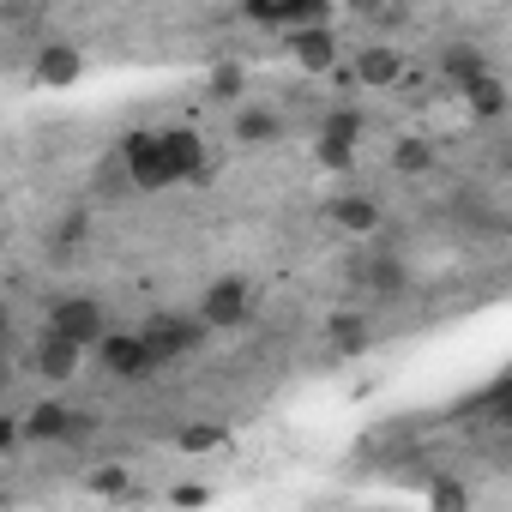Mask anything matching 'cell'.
I'll return each instance as SVG.
<instances>
[{
  "label": "cell",
  "mask_w": 512,
  "mask_h": 512,
  "mask_svg": "<svg viewBox=\"0 0 512 512\" xmlns=\"http://www.w3.org/2000/svg\"><path fill=\"white\" fill-rule=\"evenodd\" d=\"M139 338H145V350L157 356V368H175L181 356H193V350H205V338H211V326H205L199 314H151V320L139 326Z\"/></svg>",
  "instance_id": "6da1fadb"
},
{
  "label": "cell",
  "mask_w": 512,
  "mask_h": 512,
  "mask_svg": "<svg viewBox=\"0 0 512 512\" xmlns=\"http://www.w3.org/2000/svg\"><path fill=\"white\" fill-rule=\"evenodd\" d=\"M115 163H121L127 187H139V193H163V187H175V175H169L163 145H157V133H151V127L127 133V139H121V151H115Z\"/></svg>",
  "instance_id": "7a4b0ae2"
},
{
  "label": "cell",
  "mask_w": 512,
  "mask_h": 512,
  "mask_svg": "<svg viewBox=\"0 0 512 512\" xmlns=\"http://www.w3.org/2000/svg\"><path fill=\"white\" fill-rule=\"evenodd\" d=\"M91 356H97V368H103L109 380H127V386H139V380L157 374V356L145 350L139 332H103V338L91 344Z\"/></svg>",
  "instance_id": "3957f363"
},
{
  "label": "cell",
  "mask_w": 512,
  "mask_h": 512,
  "mask_svg": "<svg viewBox=\"0 0 512 512\" xmlns=\"http://www.w3.org/2000/svg\"><path fill=\"white\" fill-rule=\"evenodd\" d=\"M43 326H49V332H61V338H73L79 350H91V344L109 332V314H103V302H97V296H55V302H49V314H43Z\"/></svg>",
  "instance_id": "277c9868"
},
{
  "label": "cell",
  "mask_w": 512,
  "mask_h": 512,
  "mask_svg": "<svg viewBox=\"0 0 512 512\" xmlns=\"http://www.w3.org/2000/svg\"><path fill=\"white\" fill-rule=\"evenodd\" d=\"M332 0H241V19L260 31H296V25H326Z\"/></svg>",
  "instance_id": "5b68a950"
},
{
  "label": "cell",
  "mask_w": 512,
  "mask_h": 512,
  "mask_svg": "<svg viewBox=\"0 0 512 512\" xmlns=\"http://www.w3.org/2000/svg\"><path fill=\"white\" fill-rule=\"evenodd\" d=\"M247 314H253V296H247L241 278H217V284L199 296V320H205L211 332H235V326H247Z\"/></svg>",
  "instance_id": "8992f818"
},
{
  "label": "cell",
  "mask_w": 512,
  "mask_h": 512,
  "mask_svg": "<svg viewBox=\"0 0 512 512\" xmlns=\"http://www.w3.org/2000/svg\"><path fill=\"white\" fill-rule=\"evenodd\" d=\"M290 37V61L308 73V79H326L332 67H338V31H326V25H296V31H284Z\"/></svg>",
  "instance_id": "52a82bcc"
},
{
  "label": "cell",
  "mask_w": 512,
  "mask_h": 512,
  "mask_svg": "<svg viewBox=\"0 0 512 512\" xmlns=\"http://www.w3.org/2000/svg\"><path fill=\"white\" fill-rule=\"evenodd\" d=\"M31 79L49 85V91L79 85V79H85V49H73V43H43V49L31 55Z\"/></svg>",
  "instance_id": "ba28073f"
},
{
  "label": "cell",
  "mask_w": 512,
  "mask_h": 512,
  "mask_svg": "<svg viewBox=\"0 0 512 512\" xmlns=\"http://www.w3.org/2000/svg\"><path fill=\"white\" fill-rule=\"evenodd\" d=\"M157 145L175 181H205V139L193 127H157Z\"/></svg>",
  "instance_id": "9c48e42d"
},
{
  "label": "cell",
  "mask_w": 512,
  "mask_h": 512,
  "mask_svg": "<svg viewBox=\"0 0 512 512\" xmlns=\"http://www.w3.org/2000/svg\"><path fill=\"white\" fill-rule=\"evenodd\" d=\"M79 362H85V350L73 344V338H61V332H37V344H31V374H43V380H73L79 374Z\"/></svg>",
  "instance_id": "30bf717a"
},
{
  "label": "cell",
  "mask_w": 512,
  "mask_h": 512,
  "mask_svg": "<svg viewBox=\"0 0 512 512\" xmlns=\"http://www.w3.org/2000/svg\"><path fill=\"white\" fill-rule=\"evenodd\" d=\"M19 440H37V446H67L73 440V404H61V398H43V404H31V416L19 422Z\"/></svg>",
  "instance_id": "8fae6325"
},
{
  "label": "cell",
  "mask_w": 512,
  "mask_h": 512,
  "mask_svg": "<svg viewBox=\"0 0 512 512\" xmlns=\"http://www.w3.org/2000/svg\"><path fill=\"white\" fill-rule=\"evenodd\" d=\"M350 278H356L368 296H404V290H410V272H404L398 253H368V260H356Z\"/></svg>",
  "instance_id": "7c38bea8"
},
{
  "label": "cell",
  "mask_w": 512,
  "mask_h": 512,
  "mask_svg": "<svg viewBox=\"0 0 512 512\" xmlns=\"http://www.w3.org/2000/svg\"><path fill=\"white\" fill-rule=\"evenodd\" d=\"M326 223H338L344 235H374V229H380V199H368V193H338V199L326 205Z\"/></svg>",
  "instance_id": "4fadbf2b"
},
{
  "label": "cell",
  "mask_w": 512,
  "mask_h": 512,
  "mask_svg": "<svg viewBox=\"0 0 512 512\" xmlns=\"http://www.w3.org/2000/svg\"><path fill=\"white\" fill-rule=\"evenodd\" d=\"M326 344H332L338 356H368V344H374V326H368V314H356V308H338V314L326 320Z\"/></svg>",
  "instance_id": "5bb4252c"
},
{
  "label": "cell",
  "mask_w": 512,
  "mask_h": 512,
  "mask_svg": "<svg viewBox=\"0 0 512 512\" xmlns=\"http://www.w3.org/2000/svg\"><path fill=\"white\" fill-rule=\"evenodd\" d=\"M356 79H362L368 91L398 85V79H404V55H398V49H386V43H368V49L356 55Z\"/></svg>",
  "instance_id": "9a60e30c"
},
{
  "label": "cell",
  "mask_w": 512,
  "mask_h": 512,
  "mask_svg": "<svg viewBox=\"0 0 512 512\" xmlns=\"http://www.w3.org/2000/svg\"><path fill=\"white\" fill-rule=\"evenodd\" d=\"M482 73H494V67H488V55H482L476 43H452V49L440 55V79H446V85H458V91H464V85H476Z\"/></svg>",
  "instance_id": "2e32d148"
},
{
  "label": "cell",
  "mask_w": 512,
  "mask_h": 512,
  "mask_svg": "<svg viewBox=\"0 0 512 512\" xmlns=\"http://www.w3.org/2000/svg\"><path fill=\"white\" fill-rule=\"evenodd\" d=\"M278 133H284L278 109H260V103H247V109L235 115V139H241V145H272Z\"/></svg>",
  "instance_id": "e0dca14e"
},
{
  "label": "cell",
  "mask_w": 512,
  "mask_h": 512,
  "mask_svg": "<svg viewBox=\"0 0 512 512\" xmlns=\"http://www.w3.org/2000/svg\"><path fill=\"white\" fill-rule=\"evenodd\" d=\"M464 103H470V115H476V121H500V115H506V79L482 73L476 85H464Z\"/></svg>",
  "instance_id": "ac0fdd59"
},
{
  "label": "cell",
  "mask_w": 512,
  "mask_h": 512,
  "mask_svg": "<svg viewBox=\"0 0 512 512\" xmlns=\"http://www.w3.org/2000/svg\"><path fill=\"white\" fill-rule=\"evenodd\" d=\"M223 446H229V428H223V422H181V428H175V452H187V458L223 452Z\"/></svg>",
  "instance_id": "d6986e66"
},
{
  "label": "cell",
  "mask_w": 512,
  "mask_h": 512,
  "mask_svg": "<svg viewBox=\"0 0 512 512\" xmlns=\"http://www.w3.org/2000/svg\"><path fill=\"white\" fill-rule=\"evenodd\" d=\"M314 157H320L326 175H356L362 145H356V139H338V133H320V139H314Z\"/></svg>",
  "instance_id": "ffe728a7"
},
{
  "label": "cell",
  "mask_w": 512,
  "mask_h": 512,
  "mask_svg": "<svg viewBox=\"0 0 512 512\" xmlns=\"http://www.w3.org/2000/svg\"><path fill=\"white\" fill-rule=\"evenodd\" d=\"M85 235H91V217H85V211H61V217H55V235H49L55 260H73V253L85 247Z\"/></svg>",
  "instance_id": "44dd1931"
},
{
  "label": "cell",
  "mask_w": 512,
  "mask_h": 512,
  "mask_svg": "<svg viewBox=\"0 0 512 512\" xmlns=\"http://www.w3.org/2000/svg\"><path fill=\"white\" fill-rule=\"evenodd\" d=\"M392 175H434V145L428 139H398L392 145Z\"/></svg>",
  "instance_id": "7402d4cb"
},
{
  "label": "cell",
  "mask_w": 512,
  "mask_h": 512,
  "mask_svg": "<svg viewBox=\"0 0 512 512\" xmlns=\"http://www.w3.org/2000/svg\"><path fill=\"white\" fill-rule=\"evenodd\" d=\"M37 25H43V0H0V31L25 37V31H37Z\"/></svg>",
  "instance_id": "603a6c76"
},
{
  "label": "cell",
  "mask_w": 512,
  "mask_h": 512,
  "mask_svg": "<svg viewBox=\"0 0 512 512\" xmlns=\"http://www.w3.org/2000/svg\"><path fill=\"white\" fill-rule=\"evenodd\" d=\"M320 133H338V139H356V145H362V133H368V121H362L356 109H332V115L320 121Z\"/></svg>",
  "instance_id": "cb8c5ba5"
},
{
  "label": "cell",
  "mask_w": 512,
  "mask_h": 512,
  "mask_svg": "<svg viewBox=\"0 0 512 512\" xmlns=\"http://www.w3.org/2000/svg\"><path fill=\"white\" fill-rule=\"evenodd\" d=\"M241 85H247V73L229 61V67H211V97L223 103V97H241Z\"/></svg>",
  "instance_id": "d4e9b609"
},
{
  "label": "cell",
  "mask_w": 512,
  "mask_h": 512,
  "mask_svg": "<svg viewBox=\"0 0 512 512\" xmlns=\"http://www.w3.org/2000/svg\"><path fill=\"white\" fill-rule=\"evenodd\" d=\"M91 488H97V494H109V500H121V494H133V476H127V470H97V476H91Z\"/></svg>",
  "instance_id": "484cf974"
},
{
  "label": "cell",
  "mask_w": 512,
  "mask_h": 512,
  "mask_svg": "<svg viewBox=\"0 0 512 512\" xmlns=\"http://www.w3.org/2000/svg\"><path fill=\"white\" fill-rule=\"evenodd\" d=\"M428 500H434V506H464V488H458V482H434Z\"/></svg>",
  "instance_id": "4316f807"
},
{
  "label": "cell",
  "mask_w": 512,
  "mask_h": 512,
  "mask_svg": "<svg viewBox=\"0 0 512 512\" xmlns=\"http://www.w3.org/2000/svg\"><path fill=\"white\" fill-rule=\"evenodd\" d=\"M13 332H19V326H13V308L0 302V356H13Z\"/></svg>",
  "instance_id": "83f0119b"
},
{
  "label": "cell",
  "mask_w": 512,
  "mask_h": 512,
  "mask_svg": "<svg viewBox=\"0 0 512 512\" xmlns=\"http://www.w3.org/2000/svg\"><path fill=\"white\" fill-rule=\"evenodd\" d=\"M211 500V488H199V482H187V488H175V506H205Z\"/></svg>",
  "instance_id": "f1b7e54d"
},
{
  "label": "cell",
  "mask_w": 512,
  "mask_h": 512,
  "mask_svg": "<svg viewBox=\"0 0 512 512\" xmlns=\"http://www.w3.org/2000/svg\"><path fill=\"white\" fill-rule=\"evenodd\" d=\"M7 446H19V422H13V416H0V452H7Z\"/></svg>",
  "instance_id": "f546056e"
},
{
  "label": "cell",
  "mask_w": 512,
  "mask_h": 512,
  "mask_svg": "<svg viewBox=\"0 0 512 512\" xmlns=\"http://www.w3.org/2000/svg\"><path fill=\"white\" fill-rule=\"evenodd\" d=\"M386 7H404V0H386Z\"/></svg>",
  "instance_id": "4dcf8cb0"
}]
</instances>
